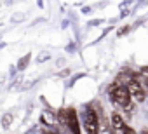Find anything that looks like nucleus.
<instances>
[{"label": "nucleus", "mask_w": 148, "mask_h": 134, "mask_svg": "<svg viewBox=\"0 0 148 134\" xmlns=\"http://www.w3.org/2000/svg\"><path fill=\"white\" fill-rule=\"evenodd\" d=\"M108 94H110V99L120 106V108H127L131 103H132V98H131V92L125 85H119L117 82L108 89Z\"/></svg>", "instance_id": "f257e3e1"}, {"label": "nucleus", "mask_w": 148, "mask_h": 134, "mask_svg": "<svg viewBox=\"0 0 148 134\" xmlns=\"http://www.w3.org/2000/svg\"><path fill=\"white\" fill-rule=\"evenodd\" d=\"M82 125L87 134H99V117L92 108L82 111Z\"/></svg>", "instance_id": "f03ea898"}, {"label": "nucleus", "mask_w": 148, "mask_h": 134, "mask_svg": "<svg viewBox=\"0 0 148 134\" xmlns=\"http://www.w3.org/2000/svg\"><path fill=\"white\" fill-rule=\"evenodd\" d=\"M61 124L66 127L70 134H80V120H79V113L75 108H66V115L61 120Z\"/></svg>", "instance_id": "7ed1b4c3"}, {"label": "nucleus", "mask_w": 148, "mask_h": 134, "mask_svg": "<svg viewBox=\"0 0 148 134\" xmlns=\"http://www.w3.org/2000/svg\"><path fill=\"white\" fill-rule=\"evenodd\" d=\"M127 89H129V92H131V98H132L136 103H143V101L146 99V92L143 91V87H141L136 80H132V82L127 85Z\"/></svg>", "instance_id": "20e7f679"}, {"label": "nucleus", "mask_w": 148, "mask_h": 134, "mask_svg": "<svg viewBox=\"0 0 148 134\" xmlns=\"http://www.w3.org/2000/svg\"><path fill=\"white\" fill-rule=\"evenodd\" d=\"M134 75H136V72H132V70H122V72L119 73V77H117V84L127 87V85L134 80Z\"/></svg>", "instance_id": "39448f33"}, {"label": "nucleus", "mask_w": 148, "mask_h": 134, "mask_svg": "<svg viewBox=\"0 0 148 134\" xmlns=\"http://www.w3.org/2000/svg\"><path fill=\"white\" fill-rule=\"evenodd\" d=\"M110 124H112V127L115 129V131H122L127 124H125V120H124V117L119 113V111H112V117H110Z\"/></svg>", "instance_id": "423d86ee"}, {"label": "nucleus", "mask_w": 148, "mask_h": 134, "mask_svg": "<svg viewBox=\"0 0 148 134\" xmlns=\"http://www.w3.org/2000/svg\"><path fill=\"white\" fill-rule=\"evenodd\" d=\"M40 122H42L44 125H47V127H54V125H58V117H56L54 113L42 111V115H40Z\"/></svg>", "instance_id": "0eeeda50"}, {"label": "nucleus", "mask_w": 148, "mask_h": 134, "mask_svg": "<svg viewBox=\"0 0 148 134\" xmlns=\"http://www.w3.org/2000/svg\"><path fill=\"white\" fill-rule=\"evenodd\" d=\"M134 80L143 87V91H145V92H146V96H148V75H143V73H139V72H138V73L134 75Z\"/></svg>", "instance_id": "6e6552de"}, {"label": "nucleus", "mask_w": 148, "mask_h": 134, "mask_svg": "<svg viewBox=\"0 0 148 134\" xmlns=\"http://www.w3.org/2000/svg\"><path fill=\"white\" fill-rule=\"evenodd\" d=\"M30 61H32V52H28V54H25L19 61H18V64H16V68L19 70V72H23V70H26L28 68V64H30Z\"/></svg>", "instance_id": "1a4fd4ad"}, {"label": "nucleus", "mask_w": 148, "mask_h": 134, "mask_svg": "<svg viewBox=\"0 0 148 134\" xmlns=\"http://www.w3.org/2000/svg\"><path fill=\"white\" fill-rule=\"evenodd\" d=\"M11 124H12V115H11V113H5V115L2 117V125L7 129V127H11Z\"/></svg>", "instance_id": "9d476101"}, {"label": "nucleus", "mask_w": 148, "mask_h": 134, "mask_svg": "<svg viewBox=\"0 0 148 134\" xmlns=\"http://www.w3.org/2000/svg\"><path fill=\"white\" fill-rule=\"evenodd\" d=\"M51 57V54L47 52V51H44V52H40L38 54V57H37V63H44V61H47Z\"/></svg>", "instance_id": "9b49d317"}, {"label": "nucleus", "mask_w": 148, "mask_h": 134, "mask_svg": "<svg viewBox=\"0 0 148 134\" xmlns=\"http://www.w3.org/2000/svg\"><path fill=\"white\" fill-rule=\"evenodd\" d=\"M131 30H132V26H124L122 30H119V31H117V35H119V37H124V35H127Z\"/></svg>", "instance_id": "f8f14e48"}, {"label": "nucleus", "mask_w": 148, "mask_h": 134, "mask_svg": "<svg viewBox=\"0 0 148 134\" xmlns=\"http://www.w3.org/2000/svg\"><path fill=\"white\" fill-rule=\"evenodd\" d=\"M120 132H122V134H138V132H136V131H134L131 125H125V127H124Z\"/></svg>", "instance_id": "ddd939ff"}, {"label": "nucleus", "mask_w": 148, "mask_h": 134, "mask_svg": "<svg viewBox=\"0 0 148 134\" xmlns=\"http://www.w3.org/2000/svg\"><path fill=\"white\" fill-rule=\"evenodd\" d=\"M101 23H103L101 19H94V21H89V28H91V26H98V25H101Z\"/></svg>", "instance_id": "4468645a"}, {"label": "nucleus", "mask_w": 148, "mask_h": 134, "mask_svg": "<svg viewBox=\"0 0 148 134\" xmlns=\"http://www.w3.org/2000/svg\"><path fill=\"white\" fill-rule=\"evenodd\" d=\"M42 134H59L58 131H54V129H44L42 131Z\"/></svg>", "instance_id": "2eb2a0df"}, {"label": "nucleus", "mask_w": 148, "mask_h": 134, "mask_svg": "<svg viewBox=\"0 0 148 134\" xmlns=\"http://www.w3.org/2000/svg\"><path fill=\"white\" fill-rule=\"evenodd\" d=\"M139 73H143V75H148V66H143V68L139 70Z\"/></svg>", "instance_id": "dca6fc26"}, {"label": "nucleus", "mask_w": 148, "mask_h": 134, "mask_svg": "<svg viewBox=\"0 0 148 134\" xmlns=\"http://www.w3.org/2000/svg\"><path fill=\"white\" fill-rule=\"evenodd\" d=\"M68 73H70V72H68V70H64V72H59V77H66V75H68Z\"/></svg>", "instance_id": "f3484780"}, {"label": "nucleus", "mask_w": 148, "mask_h": 134, "mask_svg": "<svg viewBox=\"0 0 148 134\" xmlns=\"http://www.w3.org/2000/svg\"><path fill=\"white\" fill-rule=\"evenodd\" d=\"M138 134H148V129H146V127H143V129H141Z\"/></svg>", "instance_id": "a211bd4d"}, {"label": "nucleus", "mask_w": 148, "mask_h": 134, "mask_svg": "<svg viewBox=\"0 0 148 134\" xmlns=\"http://www.w3.org/2000/svg\"><path fill=\"white\" fill-rule=\"evenodd\" d=\"M108 134H119V131H115V129H112V131H110Z\"/></svg>", "instance_id": "6ab92c4d"}, {"label": "nucleus", "mask_w": 148, "mask_h": 134, "mask_svg": "<svg viewBox=\"0 0 148 134\" xmlns=\"http://www.w3.org/2000/svg\"><path fill=\"white\" fill-rule=\"evenodd\" d=\"M38 7H44V2H42V0H38Z\"/></svg>", "instance_id": "aec40b11"}]
</instances>
